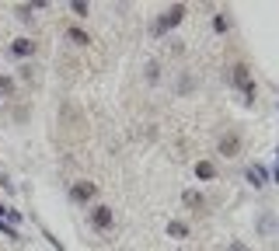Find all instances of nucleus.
Here are the masks:
<instances>
[{
  "label": "nucleus",
  "instance_id": "6",
  "mask_svg": "<svg viewBox=\"0 0 279 251\" xmlns=\"http://www.w3.org/2000/svg\"><path fill=\"white\" fill-rule=\"evenodd\" d=\"M238 147H241V140H238L234 133H230V136H223V140H220V150H223L227 157H234V154H238Z\"/></svg>",
  "mask_w": 279,
  "mask_h": 251
},
{
  "label": "nucleus",
  "instance_id": "9",
  "mask_svg": "<svg viewBox=\"0 0 279 251\" xmlns=\"http://www.w3.org/2000/svg\"><path fill=\"white\" fill-rule=\"evenodd\" d=\"M168 234H171V237H185V234H189V223H181V220H171V223H168Z\"/></svg>",
  "mask_w": 279,
  "mask_h": 251
},
{
  "label": "nucleus",
  "instance_id": "12",
  "mask_svg": "<svg viewBox=\"0 0 279 251\" xmlns=\"http://www.w3.org/2000/svg\"><path fill=\"white\" fill-rule=\"evenodd\" d=\"M185 206H202V195L199 192H185Z\"/></svg>",
  "mask_w": 279,
  "mask_h": 251
},
{
  "label": "nucleus",
  "instance_id": "8",
  "mask_svg": "<svg viewBox=\"0 0 279 251\" xmlns=\"http://www.w3.org/2000/svg\"><path fill=\"white\" fill-rule=\"evenodd\" d=\"M196 174H199V178H206V181H210V178L217 174V168H213L210 161H199V164H196Z\"/></svg>",
  "mask_w": 279,
  "mask_h": 251
},
{
  "label": "nucleus",
  "instance_id": "10",
  "mask_svg": "<svg viewBox=\"0 0 279 251\" xmlns=\"http://www.w3.org/2000/svg\"><path fill=\"white\" fill-rule=\"evenodd\" d=\"M66 35H70V39L77 42V45H87V42H91V39H87V35H84V32H80V28H70Z\"/></svg>",
  "mask_w": 279,
  "mask_h": 251
},
{
  "label": "nucleus",
  "instance_id": "11",
  "mask_svg": "<svg viewBox=\"0 0 279 251\" xmlns=\"http://www.w3.org/2000/svg\"><path fill=\"white\" fill-rule=\"evenodd\" d=\"M70 7H74V14H77V18H87V4H84V0H74Z\"/></svg>",
  "mask_w": 279,
  "mask_h": 251
},
{
  "label": "nucleus",
  "instance_id": "4",
  "mask_svg": "<svg viewBox=\"0 0 279 251\" xmlns=\"http://www.w3.org/2000/svg\"><path fill=\"white\" fill-rule=\"evenodd\" d=\"M70 195H74V202H87V199L95 195V185H91V181H77V185L70 189Z\"/></svg>",
  "mask_w": 279,
  "mask_h": 251
},
{
  "label": "nucleus",
  "instance_id": "5",
  "mask_svg": "<svg viewBox=\"0 0 279 251\" xmlns=\"http://www.w3.org/2000/svg\"><path fill=\"white\" fill-rule=\"evenodd\" d=\"M248 181H251L255 189H262V185H265V168H262V164H251V168H248Z\"/></svg>",
  "mask_w": 279,
  "mask_h": 251
},
{
  "label": "nucleus",
  "instance_id": "1",
  "mask_svg": "<svg viewBox=\"0 0 279 251\" xmlns=\"http://www.w3.org/2000/svg\"><path fill=\"white\" fill-rule=\"evenodd\" d=\"M181 18H185V7H181V4H175V7H171V11H164V18L154 25V35H164V32H168V28H175Z\"/></svg>",
  "mask_w": 279,
  "mask_h": 251
},
{
  "label": "nucleus",
  "instance_id": "3",
  "mask_svg": "<svg viewBox=\"0 0 279 251\" xmlns=\"http://www.w3.org/2000/svg\"><path fill=\"white\" fill-rule=\"evenodd\" d=\"M112 220H115V216H112L108 206H95V210H91V223H95L98 231H108V227H112Z\"/></svg>",
  "mask_w": 279,
  "mask_h": 251
},
{
  "label": "nucleus",
  "instance_id": "13",
  "mask_svg": "<svg viewBox=\"0 0 279 251\" xmlns=\"http://www.w3.org/2000/svg\"><path fill=\"white\" fill-rule=\"evenodd\" d=\"M213 28H217V32H227V18L217 14V18H213Z\"/></svg>",
  "mask_w": 279,
  "mask_h": 251
},
{
  "label": "nucleus",
  "instance_id": "2",
  "mask_svg": "<svg viewBox=\"0 0 279 251\" xmlns=\"http://www.w3.org/2000/svg\"><path fill=\"white\" fill-rule=\"evenodd\" d=\"M230 80H234V84H238L248 98H255V80H251V74H248V66H244V63H238V66H234Z\"/></svg>",
  "mask_w": 279,
  "mask_h": 251
},
{
  "label": "nucleus",
  "instance_id": "14",
  "mask_svg": "<svg viewBox=\"0 0 279 251\" xmlns=\"http://www.w3.org/2000/svg\"><path fill=\"white\" fill-rule=\"evenodd\" d=\"M227 251H248V248H244L241 241H234V244H230V248H227Z\"/></svg>",
  "mask_w": 279,
  "mask_h": 251
},
{
  "label": "nucleus",
  "instance_id": "7",
  "mask_svg": "<svg viewBox=\"0 0 279 251\" xmlns=\"http://www.w3.org/2000/svg\"><path fill=\"white\" fill-rule=\"evenodd\" d=\"M32 49H35V42H32V39H18L14 45H11V53H14V56H28Z\"/></svg>",
  "mask_w": 279,
  "mask_h": 251
}]
</instances>
